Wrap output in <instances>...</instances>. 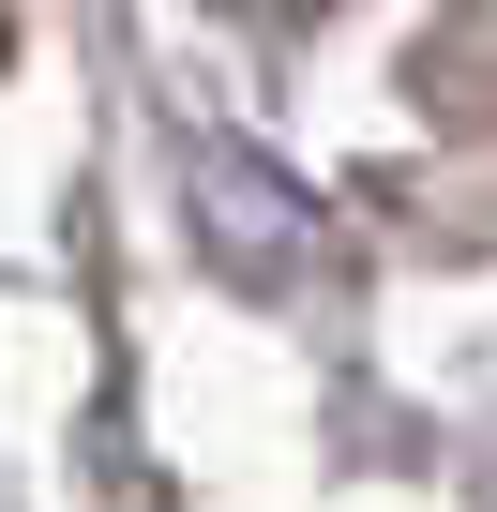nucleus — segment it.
<instances>
[{
	"mask_svg": "<svg viewBox=\"0 0 497 512\" xmlns=\"http://www.w3.org/2000/svg\"><path fill=\"white\" fill-rule=\"evenodd\" d=\"M181 226H196V256L241 287V302H287V287H317V196L257 151V136H181Z\"/></svg>",
	"mask_w": 497,
	"mask_h": 512,
	"instance_id": "1",
	"label": "nucleus"
}]
</instances>
